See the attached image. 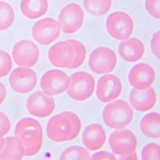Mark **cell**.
Returning a JSON list of instances; mask_svg holds the SVG:
<instances>
[{
  "instance_id": "26",
  "label": "cell",
  "mask_w": 160,
  "mask_h": 160,
  "mask_svg": "<svg viewBox=\"0 0 160 160\" xmlns=\"http://www.w3.org/2000/svg\"><path fill=\"white\" fill-rule=\"evenodd\" d=\"M69 41L72 44V46H73L74 51H75V59H74L73 63H72V65L70 66V69H76L83 64V62L85 61V58H86V49H85L84 45L79 40L69 39Z\"/></svg>"
},
{
  "instance_id": "2",
  "label": "cell",
  "mask_w": 160,
  "mask_h": 160,
  "mask_svg": "<svg viewBox=\"0 0 160 160\" xmlns=\"http://www.w3.org/2000/svg\"><path fill=\"white\" fill-rule=\"evenodd\" d=\"M14 136L24 146V156L37 155L43 145V130L40 123L33 118H23L14 128Z\"/></svg>"
},
{
  "instance_id": "19",
  "label": "cell",
  "mask_w": 160,
  "mask_h": 160,
  "mask_svg": "<svg viewBox=\"0 0 160 160\" xmlns=\"http://www.w3.org/2000/svg\"><path fill=\"white\" fill-rule=\"evenodd\" d=\"M119 55L125 62H135L140 61L145 55V46L143 42L135 38L124 39L118 47Z\"/></svg>"
},
{
  "instance_id": "17",
  "label": "cell",
  "mask_w": 160,
  "mask_h": 160,
  "mask_svg": "<svg viewBox=\"0 0 160 160\" xmlns=\"http://www.w3.org/2000/svg\"><path fill=\"white\" fill-rule=\"evenodd\" d=\"M156 92L153 88L139 90L132 89L129 94V103L136 111L147 112L152 109L156 105Z\"/></svg>"
},
{
  "instance_id": "31",
  "label": "cell",
  "mask_w": 160,
  "mask_h": 160,
  "mask_svg": "<svg viewBox=\"0 0 160 160\" xmlns=\"http://www.w3.org/2000/svg\"><path fill=\"white\" fill-rule=\"evenodd\" d=\"M159 42H160V32H156L151 41V48H152V54L159 59L160 58V52H159Z\"/></svg>"
},
{
  "instance_id": "1",
  "label": "cell",
  "mask_w": 160,
  "mask_h": 160,
  "mask_svg": "<svg viewBox=\"0 0 160 160\" xmlns=\"http://www.w3.org/2000/svg\"><path fill=\"white\" fill-rule=\"evenodd\" d=\"M82 129L79 116L71 111H63L52 117L46 127L48 138L55 143H63L76 139Z\"/></svg>"
},
{
  "instance_id": "14",
  "label": "cell",
  "mask_w": 160,
  "mask_h": 160,
  "mask_svg": "<svg viewBox=\"0 0 160 160\" xmlns=\"http://www.w3.org/2000/svg\"><path fill=\"white\" fill-rule=\"evenodd\" d=\"M123 85L121 80L115 75L107 74L99 79L97 82V98L103 103H109L122 94Z\"/></svg>"
},
{
  "instance_id": "32",
  "label": "cell",
  "mask_w": 160,
  "mask_h": 160,
  "mask_svg": "<svg viewBox=\"0 0 160 160\" xmlns=\"http://www.w3.org/2000/svg\"><path fill=\"white\" fill-rule=\"evenodd\" d=\"M90 159L92 160H115L116 157L114 154L108 152H100L90 156Z\"/></svg>"
},
{
  "instance_id": "33",
  "label": "cell",
  "mask_w": 160,
  "mask_h": 160,
  "mask_svg": "<svg viewBox=\"0 0 160 160\" xmlns=\"http://www.w3.org/2000/svg\"><path fill=\"white\" fill-rule=\"evenodd\" d=\"M6 95H7V89H6V87H5V85L2 82H0V105H1L3 102L5 101Z\"/></svg>"
},
{
  "instance_id": "8",
  "label": "cell",
  "mask_w": 160,
  "mask_h": 160,
  "mask_svg": "<svg viewBox=\"0 0 160 160\" xmlns=\"http://www.w3.org/2000/svg\"><path fill=\"white\" fill-rule=\"evenodd\" d=\"M61 26L58 20L47 18L37 21L32 28L33 38L41 45H49L61 36Z\"/></svg>"
},
{
  "instance_id": "9",
  "label": "cell",
  "mask_w": 160,
  "mask_h": 160,
  "mask_svg": "<svg viewBox=\"0 0 160 160\" xmlns=\"http://www.w3.org/2000/svg\"><path fill=\"white\" fill-rule=\"evenodd\" d=\"M69 82V76L63 71L52 69L43 74L40 80V86L43 92L50 96H56L67 90Z\"/></svg>"
},
{
  "instance_id": "6",
  "label": "cell",
  "mask_w": 160,
  "mask_h": 160,
  "mask_svg": "<svg viewBox=\"0 0 160 160\" xmlns=\"http://www.w3.org/2000/svg\"><path fill=\"white\" fill-rule=\"evenodd\" d=\"M88 65L96 74H109L117 65V57L110 48L98 47L90 54Z\"/></svg>"
},
{
  "instance_id": "21",
  "label": "cell",
  "mask_w": 160,
  "mask_h": 160,
  "mask_svg": "<svg viewBox=\"0 0 160 160\" xmlns=\"http://www.w3.org/2000/svg\"><path fill=\"white\" fill-rule=\"evenodd\" d=\"M24 156V146L16 136L4 139V146L0 151L1 160H21Z\"/></svg>"
},
{
  "instance_id": "4",
  "label": "cell",
  "mask_w": 160,
  "mask_h": 160,
  "mask_svg": "<svg viewBox=\"0 0 160 160\" xmlns=\"http://www.w3.org/2000/svg\"><path fill=\"white\" fill-rule=\"evenodd\" d=\"M69 86L67 88L68 96L75 101L82 102L88 100L94 93L95 80L87 72H77L69 77Z\"/></svg>"
},
{
  "instance_id": "34",
  "label": "cell",
  "mask_w": 160,
  "mask_h": 160,
  "mask_svg": "<svg viewBox=\"0 0 160 160\" xmlns=\"http://www.w3.org/2000/svg\"><path fill=\"white\" fill-rule=\"evenodd\" d=\"M119 159H121V160H136V159H138V156H137V153L135 152L129 153V154H127V155L120 156Z\"/></svg>"
},
{
  "instance_id": "35",
  "label": "cell",
  "mask_w": 160,
  "mask_h": 160,
  "mask_svg": "<svg viewBox=\"0 0 160 160\" xmlns=\"http://www.w3.org/2000/svg\"><path fill=\"white\" fill-rule=\"evenodd\" d=\"M4 134L2 133V132L0 130V151H1V149L3 148L4 146Z\"/></svg>"
},
{
  "instance_id": "24",
  "label": "cell",
  "mask_w": 160,
  "mask_h": 160,
  "mask_svg": "<svg viewBox=\"0 0 160 160\" xmlns=\"http://www.w3.org/2000/svg\"><path fill=\"white\" fill-rule=\"evenodd\" d=\"M13 21L14 11L12 7L5 1H0V31L9 29Z\"/></svg>"
},
{
  "instance_id": "7",
  "label": "cell",
  "mask_w": 160,
  "mask_h": 160,
  "mask_svg": "<svg viewBox=\"0 0 160 160\" xmlns=\"http://www.w3.org/2000/svg\"><path fill=\"white\" fill-rule=\"evenodd\" d=\"M84 21V12L82 7L76 3H70L62 8L59 14L61 30L65 34L77 33Z\"/></svg>"
},
{
  "instance_id": "3",
  "label": "cell",
  "mask_w": 160,
  "mask_h": 160,
  "mask_svg": "<svg viewBox=\"0 0 160 160\" xmlns=\"http://www.w3.org/2000/svg\"><path fill=\"white\" fill-rule=\"evenodd\" d=\"M134 112L129 104L126 101H112L106 106L103 111V119L105 124L114 129L127 128L133 120Z\"/></svg>"
},
{
  "instance_id": "11",
  "label": "cell",
  "mask_w": 160,
  "mask_h": 160,
  "mask_svg": "<svg viewBox=\"0 0 160 160\" xmlns=\"http://www.w3.org/2000/svg\"><path fill=\"white\" fill-rule=\"evenodd\" d=\"M12 59L18 66L33 67L39 60V49L33 41L22 39L14 44Z\"/></svg>"
},
{
  "instance_id": "30",
  "label": "cell",
  "mask_w": 160,
  "mask_h": 160,
  "mask_svg": "<svg viewBox=\"0 0 160 160\" xmlns=\"http://www.w3.org/2000/svg\"><path fill=\"white\" fill-rule=\"evenodd\" d=\"M11 129V122L8 118V116L0 111V130L4 135L8 134Z\"/></svg>"
},
{
  "instance_id": "5",
  "label": "cell",
  "mask_w": 160,
  "mask_h": 160,
  "mask_svg": "<svg viewBox=\"0 0 160 160\" xmlns=\"http://www.w3.org/2000/svg\"><path fill=\"white\" fill-rule=\"evenodd\" d=\"M108 34L117 40H124L132 35L134 22L132 17L125 12H114L107 19Z\"/></svg>"
},
{
  "instance_id": "22",
  "label": "cell",
  "mask_w": 160,
  "mask_h": 160,
  "mask_svg": "<svg viewBox=\"0 0 160 160\" xmlns=\"http://www.w3.org/2000/svg\"><path fill=\"white\" fill-rule=\"evenodd\" d=\"M142 133L148 138L158 139L160 137V115L157 112H152L144 116L140 123Z\"/></svg>"
},
{
  "instance_id": "18",
  "label": "cell",
  "mask_w": 160,
  "mask_h": 160,
  "mask_svg": "<svg viewBox=\"0 0 160 160\" xmlns=\"http://www.w3.org/2000/svg\"><path fill=\"white\" fill-rule=\"evenodd\" d=\"M107 134L105 128L99 124H91L87 126L82 132V143L89 151L96 152L105 146Z\"/></svg>"
},
{
  "instance_id": "16",
  "label": "cell",
  "mask_w": 160,
  "mask_h": 160,
  "mask_svg": "<svg viewBox=\"0 0 160 160\" xmlns=\"http://www.w3.org/2000/svg\"><path fill=\"white\" fill-rule=\"evenodd\" d=\"M155 81V71L147 63H139L130 69L128 82L133 88L144 90L152 87Z\"/></svg>"
},
{
  "instance_id": "23",
  "label": "cell",
  "mask_w": 160,
  "mask_h": 160,
  "mask_svg": "<svg viewBox=\"0 0 160 160\" xmlns=\"http://www.w3.org/2000/svg\"><path fill=\"white\" fill-rule=\"evenodd\" d=\"M86 12L94 17L105 16L112 7V0H83Z\"/></svg>"
},
{
  "instance_id": "10",
  "label": "cell",
  "mask_w": 160,
  "mask_h": 160,
  "mask_svg": "<svg viewBox=\"0 0 160 160\" xmlns=\"http://www.w3.org/2000/svg\"><path fill=\"white\" fill-rule=\"evenodd\" d=\"M9 82L13 91L20 94H26L36 88L38 75L34 70L29 67H18L12 70Z\"/></svg>"
},
{
  "instance_id": "12",
  "label": "cell",
  "mask_w": 160,
  "mask_h": 160,
  "mask_svg": "<svg viewBox=\"0 0 160 160\" xmlns=\"http://www.w3.org/2000/svg\"><path fill=\"white\" fill-rule=\"evenodd\" d=\"M109 146L115 154L127 155L136 152L137 138L132 130L120 128L110 135Z\"/></svg>"
},
{
  "instance_id": "29",
  "label": "cell",
  "mask_w": 160,
  "mask_h": 160,
  "mask_svg": "<svg viewBox=\"0 0 160 160\" xmlns=\"http://www.w3.org/2000/svg\"><path fill=\"white\" fill-rule=\"evenodd\" d=\"M159 3L160 0H146V10L149 12V14L156 19L160 18V9H159Z\"/></svg>"
},
{
  "instance_id": "27",
  "label": "cell",
  "mask_w": 160,
  "mask_h": 160,
  "mask_svg": "<svg viewBox=\"0 0 160 160\" xmlns=\"http://www.w3.org/2000/svg\"><path fill=\"white\" fill-rule=\"evenodd\" d=\"M12 68V61L11 56L5 52L0 50V78H4L10 74Z\"/></svg>"
},
{
  "instance_id": "15",
  "label": "cell",
  "mask_w": 160,
  "mask_h": 160,
  "mask_svg": "<svg viewBox=\"0 0 160 160\" xmlns=\"http://www.w3.org/2000/svg\"><path fill=\"white\" fill-rule=\"evenodd\" d=\"M48 59L56 67L69 68L75 59V51L69 39L56 43L48 51Z\"/></svg>"
},
{
  "instance_id": "28",
  "label": "cell",
  "mask_w": 160,
  "mask_h": 160,
  "mask_svg": "<svg viewBox=\"0 0 160 160\" xmlns=\"http://www.w3.org/2000/svg\"><path fill=\"white\" fill-rule=\"evenodd\" d=\"M160 158V147L158 144L152 143L145 146L142 151L143 160H157Z\"/></svg>"
},
{
  "instance_id": "25",
  "label": "cell",
  "mask_w": 160,
  "mask_h": 160,
  "mask_svg": "<svg viewBox=\"0 0 160 160\" xmlns=\"http://www.w3.org/2000/svg\"><path fill=\"white\" fill-rule=\"evenodd\" d=\"M61 160H88L90 159L89 152L80 146H72L64 150L60 156Z\"/></svg>"
},
{
  "instance_id": "13",
  "label": "cell",
  "mask_w": 160,
  "mask_h": 160,
  "mask_svg": "<svg viewBox=\"0 0 160 160\" xmlns=\"http://www.w3.org/2000/svg\"><path fill=\"white\" fill-rule=\"evenodd\" d=\"M26 106L28 112L38 118L49 117L56 108L53 96H50L43 91L33 93L28 98Z\"/></svg>"
},
{
  "instance_id": "20",
  "label": "cell",
  "mask_w": 160,
  "mask_h": 160,
  "mask_svg": "<svg viewBox=\"0 0 160 160\" xmlns=\"http://www.w3.org/2000/svg\"><path fill=\"white\" fill-rule=\"evenodd\" d=\"M49 9L48 0H22L20 11L29 19H37L45 16Z\"/></svg>"
}]
</instances>
